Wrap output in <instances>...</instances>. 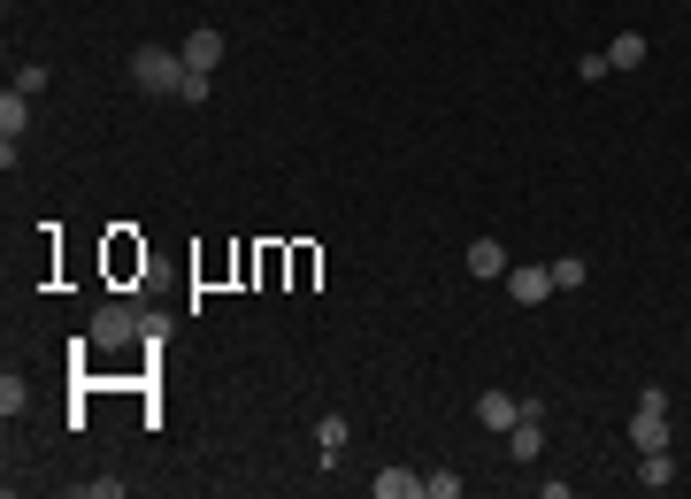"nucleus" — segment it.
<instances>
[{"label":"nucleus","instance_id":"nucleus-8","mask_svg":"<svg viewBox=\"0 0 691 499\" xmlns=\"http://www.w3.org/2000/svg\"><path fill=\"white\" fill-rule=\"evenodd\" d=\"M515 415H522V400H508V392H477V423H485V431H515Z\"/></svg>","mask_w":691,"mask_h":499},{"label":"nucleus","instance_id":"nucleus-7","mask_svg":"<svg viewBox=\"0 0 691 499\" xmlns=\"http://www.w3.org/2000/svg\"><path fill=\"white\" fill-rule=\"evenodd\" d=\"M131 331H139L131 308H100V316H93V346H131Z\"/></svg>","mask_w":691,"mask_h":499},{"label":"nucleus","instance_id":"nucleus-17","mask_svg":"<svg viewBox=\"0 0 691 499\" xmlns=\"http://www.w3.org/2000/svg\"><path fill=\"white\" fill-rule=\"evenodd\" d=\"M23 400H31V392H23V376L8 369V376H0V415H23Z\"/></svg>","mask_w":691,"mask_h":499},{"label":"nucleus","instance_id":"nucleus-13","mask_svg":"<svg viewBox=\"0 0 691 499\" xmlns=\"http://www.w3.org/2000/svg\"><path fill=\"white\" fill-rule=\"evenodd\" d=\"M584 277H592V262H584V254H561V262H553V293H576Z\"/></svg>","mask_w":691,"mask_h":499},{"label":"nucleus","instance_id":"nucleus-15","mask_svg":"<svg viewBox=\"0 0 691 499\" xmlns=\"http://www.w3.org/2000/svg\"><path fill=\"white\" fill-rule=\"evenodd\" d=\"M208 93H215V77H208V70H184V85H177V100H192V108H208Z\"/></svg>","mask_w":691,"mask_h":499},{"label":"nucleus","instance_id":"nucleus-12","mask_svg":"<svg viewBox=\"0 0 691 499\" xmlns=\"http://www.w3.org/2000/svg\"><path fill=\"white\" fill-rule=\"evenodd\" d=\"M638 62H646V39H638V31L607 39V70H638Z\"/></svg>","mask_w":691,"mask_h":499},{"label":"nucleus","instance_id":"nucleus-16","mask_svg":"<svg viewBox=\"0 0 691 499\" xmlns=\"http://www.w3.org/2000/svg\"><path fill=\"white\" fill-rule=\"evenodd\" d=\"M423 499H461V477H454V469H430V477H423Z\"/></svg>","mask_w":691,"mask_h":499},{"label":"nucleus","instance_id":"nucleus-10","mask_svg":"<svg viewBox=\"0 0 691 499\" xmlns=\"http://www.w3.org/2000/svg\"><path fill=\"white\" fill-rule=\"evenodd\" d=\"M376 499H423V469H376Z\"/></svg>","mask_w":691,"mask_h":499},{"label":"nucleus","instance_id":"nucleus-6","mask_svg":"<svg viewBox=\"0 0 691 499\" xmlns=\"http://www.w3.org/2000/svg\"><path fill=\"white\" fill-rule=\"evenodd\" d=\"M508 454H515V461H538V454H545V415H530V407H522L515 431H508Z\"/></svg>","mask_w":691,"mask_h":499},{"label":"nucleus","instance_id":"nucleus-11","mask_svg":"<svg viewBox=\"0 0 691 499\" xmlns=\"http://www.w3.org/2000/svg\"><path fill=\"white\" fill-rule=\"evenodd\" d=\"M677 485V461L669 454H638V492H669Z\"/></svg>","mask_w":691,"mask_h":499},{"label":"nucleus","instance_id":"nucleus-9","mask_svg":"<svg viewBox=\"0 0 691 499\" xmlns=\"http://www.w3.org/2000/svg\"><path fill=\"white\" fill-rule=\"evenodd\" d=\"M469 277H508V246L500 238H469Z\"/></svg>","mask_w":691,"mask_h":499},{"label":"nucleus","instance_id":"nucleus-2","mask_svg":"<svg viewBox=\"0 0 691 499\" xmlns=\"http://www.w3.org/2000/svg\"><path fill=\"white\" fill-rule=\"evenodd\" d=\"M630 446H638V454H669V392H661V384L638 400V415H630Z\"/></svg>","mask_w":691,"mask_h":499},{"label":"nucleus","instance_id":"nucleus-3","mask_svg":"<svg viewBox=\"0 0 691 499\" xmlns=\"http://www.w3.org/2000/svg\"><path fill=\"white\" fill-rule=\"evenodd\" d=\"M508 293H515V308H545L553 300V262H515L508 269Z\"/></svg>","mask_w":691,"mask_h":499},{"label":"nucleus","instance_id":"nucleus-1","mask_svg":"<svg viewBox=\"0 0 691 499\" xmlns=\"http://www.w3.org/2000/svg\"><path fill=\"white\" fill-rule=\"evenodd\" d=\"M131 85L177 100V85H184V54H177V46H139V54H131Z\"/></svg>","mask_w":691,"mask_h":499},{"label":"nucleus","instance_id":"nucleus-5","mask_svg":"<svg viewBox=\"0 0 691 499\" xmlns=\"http://www.w3.org/2000/svg\"><path fill=\"white\" fill-rule=\"evenodd\" d=\"M177 54H184V70H215V62H223V31H215V23H192V39H184Z\"/></svg>","mask_w":691,"mask_h":499},{"label":"nucleus","instance_id":"nucleus-4","mask_svg":"<svg viewBox=\"0 0 691 499\" xmlns=\"http://www.w3.org/2000/svg\"><path fill=\"white\" fill-rule=\"evenodd\" d=\"M23 124H31V93H0V162L15 169V147H23Z\"/></svg>","mask_w":691,"mask_h":499},{"label":"nucleus","instance_id":"nucleus-18","mask_svg":"<svg viewBox=\"0 0 691 499\" xmlns=\"http://www.w3.org/2000/svg\"><path fill=\"white\" fill-rule=\"evenodd\" d=\"M15 93H46V62H15Z\"/></svg>","mask_w":691,"mask_h":499},{"label":"nucleus","instance_id":"nucleus-14","mask_svg":"<svg viewBox=\"0 0 691 499\" xmlns=\"http://www.w3.org/2000/svg\"><path fill=\"white\" fill-rule=\"evenodd\" d=\"M346 438H353V431H346L339 415H323V423H316V446H323V461H339V446Z\"/></svg>","mask_w":691,"mask_h":499}]
</instances>
